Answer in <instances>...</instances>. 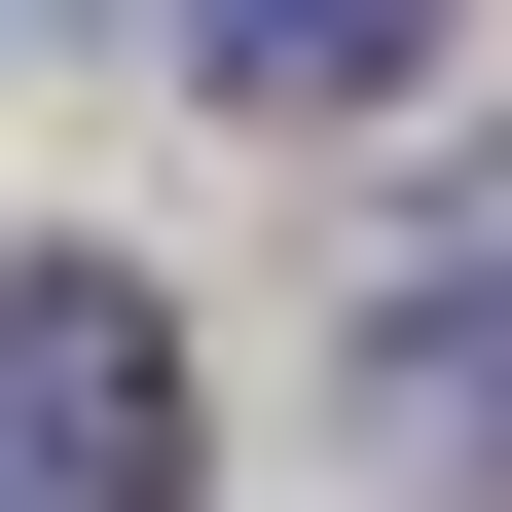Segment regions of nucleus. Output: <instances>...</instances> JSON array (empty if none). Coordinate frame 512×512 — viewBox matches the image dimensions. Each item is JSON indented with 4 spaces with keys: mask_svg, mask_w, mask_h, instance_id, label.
I'll return each mask as SVG.
<instances>
[{
    "mask_svg": "<svg viewBox=\"0 0 512 512\" xmlns=\"http://www.w3.org/2000/svg\"><path fill=\"white\" fill-rule=\"evenodd\" d=\"M366 439L403 476H512V147H439L403 256H366Z\"/></svg>",
    "mask_w": 512,
    "mask_h": 512,
    "instance_id": "nucleus-1",
    "label": "nucleus"
},
{
    "mask_svg": "<svg viewBox=\"0 0 512 512\" xmlns=\"http://www.w3.org/2000/svg\"><path fill=\"white\" fill-rule=\"evenodd\" d=\"M0 439H37L74 512H147V476H183V330L110 293V256H37V293H0Z\"/></svg>",
    "mask_w": 512,
    "mask_h": 512,
    "instance_id": "nucleus-2",
    "label": "nucleus"
},
{
    "mask_svg": "<svg viewBox=\"0 0 512 512\" xmlns=\"http://www.w3.org/2000/svg\"><path fill=\"white\" fill-rule=\"evenodd\" d=\"M183 74L220 110H366V74H439V0H183Z\"/></svg>",
    "mask_w": 512,
    "mask_h": 512,
    "instance_id": "nucleus-3",
    "label": "nucleus"
}]
</instances>
